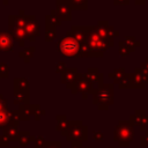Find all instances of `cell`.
<instances>
[{
	"instance_id": "1",
	"label": "cell",
	"mask_w": 148,
	"mask_h": 148,
	"mask_svg": "<svg viewBox=\"0 0 148 148\" xmlns=\"http://www.w3.org/2000/svg\"><path fill=\"white\" fill-rule=\"evenodd\" d=\"M134 128L132 123L128 120H121L118 123V125L114 128L113 132V140L120 146V147H126L128 146L133 139H134Z\"/></svg>"
},
{
	"instance_id": "2",
	"label": "cell",
	"mask_w": 148,
	"mask_h": 148,
	"mask_svg": "<svg viewBox=\"0 0 148 148\" xmlns=\"http://www.w3.org/2000/svg\"><path fill=\"white\" fill-rule=\"evenodd\" d=\"M82 43L77 42L73 37L66 35L62 37L58 44L57 50L64 56V57H82Z\"/></svg>"
},
{
	"instance_id": "3",
	"label": "cell",
	"mask_w": 148,
	"mask_h": 148,
	"mask_svg": "<svg viewBox=\"0 0 148 148\" xmlns=\"http://www.w3.org/2000/svg\"><path fill=\"white\" fill-rule=\"evenodd\" d=\"M92 102L101 110H106L113 103V84H102L92 94Z\"/></svg>"
},
{
	"instance_id": "4",
	"label": "cell",
	"mask_w": 148,
	"mask_h": 148,
	"mask_svg": "<svg viewBox=\"0 0 148 148\" xmlns=\"http://www.w3.org/2000/svg\"><path fill=\"white\" fill-rule=\"evenodd\" d=\"M71 142H86L88 139V127L80 120L69 121L67 131L62 134Z\"/></svg>"
},
{
	"instance_id": "5",
	"label": "cell",
	"mask_w": 148,
	"mask_h": 148,
	"mask_svg": "<svg viewBox=\"0 0 148 148\" xmlns=\"http://www.w3.org/2000/svg\"><path fill=\"white\" fill-rule=\"evenodd\" d=\"M71 89H72L73 94L81 92L83 98H87L89 94H94L96 91V89L94 88L91 82L86 77V75H82L80 73H77V76H76L73 86L71 87Z\"/></svg>"
},
{
	"instance_id": "6",
	"label": "cell",
	"mask_w": 148,
	"mask_h": 148,
	"mask_svg": "<svg viewBox=\"0 0 148 148\" xmlns=\"http://www.w3.org/2000/svg\"><path fill=\"white\" fill-rule=\"evenodd\" d=\"M24 30L27 34V38L29 40H35V37L39 35V24H38L37 20L35 18V16L28 15V20H27Z\"/></svg>"
},
{
	"instance_id": "7",
	"label": "cell",
	"mask_w": 148,
	"mask_h": 148,
	"mask_svg": "<svg viewBox=\"0 0 148 148\" xmlns=\"http://www.w3.org/2000/svg\"><path fill=\"white\" fill-rule=\"evenodd\" d=\"M140 43L135 42V39L133 37H126L123 42L119 43V53L121 57H126L130 52H132L136 45H139Z\"/></svg>"
},
{
	"instance_id": "8",
	"label": "cell",
	"mask_w": 148,
	"mask_h": 148,
	"mask_svg": "<svg viewBox=\"0 0 148 148\" xmlns=\"http://www.w3.org/2000/svg\"><path fill=\"white\" fill-rule=\"evenodd\" d=\"M86 77L91 82L95 89H98L103 84V75L98 73L96 68H89L88 72L86 73Z\"/></svg>"
},
{
	"instance_id": "9",
	"label": "cell",
	"mask_w": 148,
	"mask_h": 148,
	"mask_svg": "<svg viewBox=\"0 0 148 148\" xmlns=\"http://www.w3.org/2000/svg\"><path fill=\"white\" fill-rule=\"evenodd\" d=\"M56 13L58 14L60 20H71V8L65 0H57V9Z\"/></svg>"
},
{
	"instance_id": "10",
	"label": "cell",
	"mask_w": 148,
	"mask_h": 148,
	"mask_svg": "<svg viewBox=\"0 0 148 148\" xmlns=\"http://www.w3.org/2000/svg\"><path fill=\"white\" fill-rule=\"evenodd\" d=\"M147 83H148V74H146L140 68H136L135 73H133V87L145 88Z\"/></svg>"
},
{
	"instance_id": "11",
	"label": "cell",
	"mask_w": 148,
	"mask_h": 148,
	"mask_svg": "<svg viewBox=\"0 0 148 148\" xmlns=\"http://www.w3.org/2000/svg\"><path fill=\"white\" fill-rule=\"evenodd\" d=\"M77 76V71L76 68H66L62 73H61V82L66 84L67 88L71 89V87L73 86L75 79Z\"/></svg>"
},
{
	"instance_id": "12",
	"label": "cell",
	"mask_w": 148,
	"mask_h": 148,
	"mask_svg": "<svg viewBox=\"0 0 148 148\" xmlns=\"http://www.w3.org/2000/svg\"><path fill=\"white\" fill-rule=\"evenodd\" d=\"M8 27H9V34L12 38H14L20 44V46H24V39L27 38L25 30L18 27H13V25H8Z\"/></svg>"
},
{
	"instance_id": "13",
	"label": "cell",
	"mask_w": 148,
	"mask_h": 148,
	"mask_svg": "<svg viewBox=\"0 0 148 148\" xmlns=\"http://www.w3.org/2000/svg\"><path fill=\"white\" fill-rule=\"evenodd\" d=\"M13 47V38L10 34L7 31H0V51H12Z\"/></svg>"
},
{
	"instance_id": "14",
	"label": "cell",
	"mask_w": 148,
	"mask_h": 148,
	"mask_svg": "<svg viewBox=\"0 0 148 148\" xmlns=\"http://www.w3.org/2000/svg\"><path fill=\"white\" fill-rule=\"evenodd\" d=\"M61 24V21L58 16V14L56 13V10H52L47 16H46V27L50 28H56L59 27Z\"/></svg>"
},
{
	"instance_id": "15",
	"label": "cell",
	"mask_w": 148,
	"mask_h": 148,
	"mask_svg": "<svg viewBox=\"0 0 148 148\" xmlns=\"http://www.w3.org/2000/svg\"><path fill=\"white\" fill-rule=\"evenodd\" d=\"M68 126H69V121L67 120V118L65 116H62V114L57 116V130L59 132H61V134H64L67 131Z\"/></svg>"
},
{
	"instance_id": "16",
	"label": "cell",
	"mask_w": 148,
	"mask_h": 148,
	"mask_svg": "<svg viewBox=\"0 0 148 148\" xmlns=\"http://www.w3.org/2000/svg\"><path fill=\"white\" fill-rule=\"evenodd\" d=\"M14 89L16 91H28L29 90V82L27 79H15L14 80Z\"/></svg>"
},
{
	"instance_id": "17",
	"label": "cell",
	"mask_w": 148,
	"mask_h": 148,
	"mask_svg": "<svg viewBox=\"0 0 148 148\" xmlns=\"http://www.w3.org/2000/svg\"><path fill=\"white\" fill-rule=\"evenodd\" d=\"M120 88H134L133 87V74H126L123 76V79L119 81Z\"/></svg>"
},
{
	"instance_id": "18",
	"label": "cell",
	"mask_w": 148,
	"mask_h": 148,
	"mask_svg": "<svg viewBox=\"0 0 148 148\" xmlns=\"http://www.w3.org/2000/svg\"><path fill=\"white\" fill-rule=\"evenodd\" d=\"M69 8L74 9H86L87 8V0H66Z\"/></svg>"
},
{
	"instance_id": "19",
	"label": "cell",
	"mask_w": 148,
	"mask_h": 148,
	"mask_svg": "<svg viewBox=\"0 0 148 148\" xmlns=\"http://www.w3.org/2000/svg\"><path fill=\"white\" fill-rule=\"evenodd\" d=\"M124 75H125V69L124 68H117L112 73L109 74V77L112 79L114 83H119V81L123 79Z\"/></svg>"
},
{
	"instance_id": "20",
	"label": "cell",
	"mask_w": 148,
	"mask_h": 148,
	"mask_svg": "<svg viewBox=\"0 0 148 148\" xmlns=\"http://www.w3.org/2000/svg\"><path fill=\"white\" fill-rule=\"evenodd\" d=\"M15 103H27L29 101V94L28 91H16L14 94Z\"/></svg>"
},
{
	"instance_id": "21",
	"label": "cell",
	"mask_w": 148,
	"mask_h": 148,
	"mask_svg": "<svg viewBox=\"0 0 148 148\" xmlns=\"http://www.w3.org/2000/svg\"><path fill=\"white\" fill-rule=\"evenodd\" d=\"M34 52H35V47H28V49H24L23 51H21V52L18 53V56H20L21 58H23L24 62H29L30 59H31L32 56H34Z\"/></svg>"
},
{
	"instance_id": "22",
	"label": "cell",
	"mask_w": 148,
	"mask_h": 148,
	"mask_svg": "<svg viewBox=\"0 0 148 148\" xmlns=\"http://www.w3.org/2000/svg\"><path fill=\"white\" fill-rule=\"evenodd\" d=\"M57 36V32H56V28H50V27H46V30H45V40L46 42H51L56 38Z\"/></svg>"
},
{
	"instance_id": "23",
	"label": "cell",
	"mask_w": 148,
	"mask_h": 148,
	"mask_svg": "<svg viewBox=\"0 0 148 148\" xmlns=\"http://www.w3.org/2000/svg\"><path fill=\"white\" fill-rule=\"evenodd\" d=\"M8 73H9L8 64L7 62H0V79L8 77Z\"/></svg>"
},
{
	"instance_id": "24",
	"label": "cell",
	"mask_w": 148,
	"mask_h": 148,
	"mask_svg": "<svg viewBox=\"0 0 148 148\" xmlns=\"http://www.w3.org/2000/svg\"><path fill=\"white\" fill-rule=\"evenodd\" d=\"M92 139H94L95 141H97V142H102V141L104 140V134H103V132H102V131H95V132L92 133Z\"/></svg>"
},
{
	"instance_id": "25",
	"label": "cell",
	"mask_w": 148,
	"mask_h": 148,
	"mask_svg": "<svg viewBox=\"0 0 148 148\" xmlns=\"http://www.w3.org/2000/svg\"><path fill=\"white\" fill-rule=\"evenodd\" d=\"M140 146H141V147L148 146V131H146L145 134H142V135L140 136Z\"/></svg>"
},
{
	"instance_id": "26",
	"label": "cell",
	"mask_w": 148,
	"mask_h": 148,
	"mask_svg": "<svg viewBox=\"0 0 148 148\" xmlns=\"http://www.w3.org/2000/svg\"><path fill=\"white\" fill-rule=\"evenodd\" d=\"M44 148H61V146H60V142H58V141L57 142H47Z\"/></svg>"
},
{
	"instance_id": "27",
	"label": "cell",
	"mask_w": 148,
	"mask_h": 148,
	"mask_svg": "<svg viewBox=\"0 0 148 148\" xmlns=\"http://www.w3.org/2000/svg\"><path fill=\"white\" fill-rule=\"evenodd\" d=\"M140 69H141V71H143L146 74H148V58L145 60V62H142V64H141Z\"/></svg>"
},
{
	"instance_id": "28",
	"label": "cell",
	"mask_w": 148,
	"mask_h": 148,
	"mask_svg": "<svg viewBox=\"0 0 148 148\" xmlns=\"http://www.w3.org/2000/svg\"><path fill=\"white\" fill-rule=\"evenodd\" d=\"M65 69H66V66H65V64H64V62H59V64L57 65V72L62 73Z\"/></svg>"
},
{
	"instance_id": "29",
	"label": "cell",
	"mask_w": 148,
	"mask_h": 148,
	"mask_svg": "<svg viewBox=\"0 0 148 148\" xmlns=\"http://www.w3.org/2000/svg\"><path fill=\"white\" fill-rule=\"evenodd\" d=\"M130 0H114V5H127Z\"/></svg>"
},
{
	"instance_id": "30",
	"label": "cell",
	"mask_w": 148,
	"mask_h": 148,
	"mask_svg": "<svg viewBox=\"0 0 148 148\" xmlns=\"http://www.w3.org/2000/svg\"><path fill=\"white\" fill-rule=\"evenodd\" d=\"M2 109H6V101L0 95V110H2Z\"/></svg>"
},
{
	"instance_id": "31",
	"label": "cell",
	"mask_w": 148,
	"mask_h": 148,
	"mask_svg": "<svg viewBox=\"0 0 148 148\" xmlns=\"http://www.w3.org/2000/svg\"><path fill=\"white\" fill-rule=\"evenodd\" d=\"M146 2V0H135V3L136 5H143Z\"/></svg>"
},
{
	"instance_id": "32",
	"label": "cell",
	"mask_w": 148,
	"mask_h": 148,
	"mask_svg": "<svg viewBox=\"0 0 148 148\" xmlns=\"http://www.w3.org/2000/svg\"><path fill=\"white\" fill-rule=\"evenodd\" d=\"M81 148H92V147L91 146H82Z\"/></svg>"
},
{
	"instance_id": "33",
	"label": "cell",
	"mask_w": 148,
	"mask_h": 148,
	"mask_svg": "<svg viewBox=\"0 0 148 148\" xmlns=\"http://www.w3.org/2000/svg\"><path fill=\"white\" fill-rule=\"evenodd\" d=\"M105 148H113L112 146H109V147H105Z\"/></svg>"
}]
</instances>
